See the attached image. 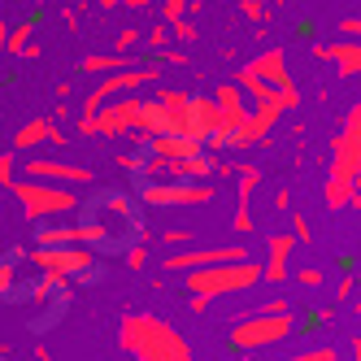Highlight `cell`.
<instances>
[{"label":"cell","instance_id":"obj_27","mask_svg":"<svg viewBox=\"0 0 361 361\" xmlns=\"http://www.w3.org/2000/svg\"><path fill=\"white\" fill-rule=\"evenodd\" d=\"M353 183H335V178H326V188H322V196H326V209H348L353 204Z\"/></svg>","mask_w":361,"mask_h":361},{"label":"cell","instance_id":"obj_3","mask_svg":"<svg viewBox=\"0 0 361 361\" xmlns=\"http://www.w3.org/2000/svg\"><path fill=\"white\" fill-rule=\"evenodd\" d=\"M35 274H53L61 283H96L100 279V252L87 244H57V248H31Z\"/></svg>","mask_w":361,"mask_h":361},{"label":"cell","instance_id":"obj_45","mask_svg":"<svg viewBox=\"0 0 361 361\" xmlns=\"http://www.w3.org/2000/svg\"><path fill=\"white\" fill-rule=\"evenodd\" d=\"M353 209H361V192H353Z\"/></svg>","mask_w":361,"mask_h":361},{"label":"cell","instance_id":"obj_14","mask_svg":"<svg viewBox=\"0 0 361 361\" xmlns=\"http://www.w3.org/2000/svg\"><path fill=\"white\" fill-rule=\"evenodd\" d=\"M22 266H31V248L0 252V300H22L31 283H22Z\"/></svg>","mask_w":361,"mask_h":361},{"label":"cell","instance_id":"obj_46","mask_svg":"<svg viewBox=\"0 0 361 361\" xmlns=\"http://www.w3.org/2000/svg\"><path fill=\"white\" fill-rule=\"evenodd\" d=\"M353 305H357V314H361V300H353Z\"/></svg>","mask_w":361,"mask_h":361},{"label":"cell","instance_id":"obj_24","mask_svg":"<svg viewBox=\"0 0 361 361\" xmlns=\"http://www.w3.org/2000/svg\"><path fill=\"white\" fill-rule=\"evenodd\" d=\"M131 61H135V57H126V53H118V48H114V53L83 57V61H79V74H100V79H105V74H114V70H126Z\"/></svg>","mask_w":361,"mask_h":361},{"label":"cell","instance_id":"obj_34","mask_svg":"<svg viewBox=\"0 0 361 361\" xmlns=\"http://www.w3.org/2000/svg\"><path fill=\"white\" fill-rule=\"evenodd\" d=\"M279 100H283V109H296V105H300V92H296V83H283V87H279Z\"/></svg>","mask_w":361,"mask_h":361},{"label":"cell","instance_id":"obj_42","mask_svg":"<svg viewBox=\"0 0 361 361\" xmlns=\"http://www.w3.org/2000/svg\"><path fill=\"white\" fill-rule=\"evenodd\" d=\"M209 309V296H192V314H204Z\"/></svg>","mask_w":361,"mask_h":361},{"label":"cell","instance_id":"obj_29","mask_svg":"<svg viewBox=\"0 0 361 361\" xmlns=\"http://www.w3.org/2000/svg\"><path fill=\"white\" fill-rule=\"evenodd\" d=\"M283 361H340V357H335V348H331V344H322V348H305V353H292V357H283Z\"/></svg>","mask_w":361,"mask_h":361},{"label":"cell","instance_id":"obj_7","mask_svg":"<svg viewBox=\"0 0 361 361\" xmlns=\"http://www.w3.org/2000/svg\"><path fill=\"white\" fill-rule=\"evenodd\" d=\"M288 335H296V314L283 309V314H248L231 326V348L240 353H252V348H270V344H283Z\"/></svg>","mask_w":361,"mask_h":361},{"label":"cell","instance_id":"obj_17","mask_svg":"<svg viewBox=\"0 0 361 361\" xmlns=\"http://www.w3.org/2000/svg\"><path fill=\"white\" fill-rule=\"evenodd\" d=\"M144 148L152 152V157H161V161H192V157L204 152V144L192 140V135H152Z\"/></svg>","mask_w":361,"mask_h":361},{"label":"cell","instance_id":"obj_43","mask_svg":"<svg viewBox=\"0 0 361 361\" xmlns=\"http://www.w3.org/2000/svg\"><path fill=\"white\" fill-rule=\"evenodd\" d=\"M96 5H100V9H114V5H122V0H96Z\"/></svg>","mask_w":361,"mask_h":361},{"label":"cell","instance_id":"obj_11","mask_svg":"<svg viewBox=\"0 0 361 361\" xmlns=\"http://www.w3.org/2000/svg\"><path fill=\"white\" fill-rule=\"evenodd\" d=\"M288 114L283 109V100L274 96V100H252L248 105V118L235 126V140H231V148H252V144H262L266 135H270V126Z\"/></svg>","mask_w":361,"mask_h":361},{"label":"cell","instance_id":"obj_35","mask_svg":"<svg viewBox=\"0 0 361 361\" xmlns=\"http://www.w3.org/2000/svg\"><path fill=\"white\" fill-rule=\"evenodd\" d=\"M292 235H296V244H305V240H314V231H309V222H305L300 214L292 218Z\"/></svg>","mask_w":361,"mask_h":361},{"label":"cell","instance_id":"obj_21","mask_svg":"<svg viewBox=\"0 0 361 361\" xmlns=\"http://www.w3.org/2000/svg\"><path fill=\"white\" fill-rule=\"evenodd\" d=\"M262 79L270 83V87H283V83H292V74H288V53L283 48H266V53H257L252 61H248Z\"/></svg>","mask_w":361,"mask_h":361},{"label":"cell","instance_id":"obj_37","mask_svg":"<svg viewBox=\"0 0 361 361\" xmlns=\"http://www.w3.org/2000/svg\"><path fill=\"white\" fill-rule=\"evenodd\" d=\"M340 31H344V39H361V18H344Z\"/></svg>","mask_w":361,"mask_h":361},{"label":"cell","instance_id":"obj_36","mask_svg":"<svg viewBox=\"0 0 361 361\" xmlns=\"http://www.w3.org/2000/svg\"><path fill=\"white\" fill-rule=\"evenodd\" d=\"M135 44H140V31H131V27H126V31L118 35V53H131Z\"/></svg>","mask_w":361,"mask_h":361},{"label":"cell","instance_id":"obj_28","mask_svg":"<svg viewBox=\"0 0 361 361\" xmlns=\"http://www.w3.org/2000/svg\"><path fill=\"white\" fill-rule=\"evenodd\" d=\"M122 262H126V270H144V266H148V240L131 244V248L122 252Z\"/></svg>","mask_w":361,"mask_h":361},{"label":"cell","instance_id":"obj_20","mask_svg":"<svg viewBox=\"0 0 361 361\" xmlns=\"http://www.w3.org/2000/svg\"><path fill=\"white\" fill-rule=\"evenodd\" d=\"M35 244L39 248H57V244H87V231H83V222H70V226H53V218L48 222H35Z\"/></svg>","mask_w":361,"mask_h":361},{"label":"cell","instance_id":"obj_19","mask_svg":"<svg viewBox=\"0 0 361 361\" xmlns=\"http://www.w3.org/2000/svg\"><path fill=\"white\" fill-rule=\"evenodd\" d=\"M292 248H296V235H283V231L266 240V283H283V279H288Z\"/></svg>","mask_w":361,"mask_h":361},{"label":"cell","instance_id":"obj_10","mask_svg":"<svg viewBox=\"0 0 361 361\" xmlns=\"http://www.w3.org/2000/svg\"><path fill=\"white\" fill-rule=\"evenodd\" d=\"M248 248L244 244H214V248H178L170 252L161 270L170 274H188V270H204V266H222V262H244Z\"/></svg>","mask_w":361,"mask_h":361},{"label":"cell","instance_id":"obj_1","mask_svg":"<svg viewBox=\"0 0 361 361\" xmlns=\"http://www.w3.org/2000/svg\"><path fill=\"white\" fill-rule=\"evenodd\" d=\"M118 344L135 361H196L188 340L157 314H126L118 322Z\"/></svg>","mask_w":361,"mask_h":361},{"label":"cell","instance_id":"obj_32","mask_svg":"<svg viewBox=\"0 0 361 361\" xmlns=\"http://www.w3.org/2000/svg\"><path fill=\"white\" fill-rule=\"evenodd\" d=\"M170 31H174V39H183V44H192V39H196V27H192L188 18H174V22H170Z\"/></svg>","mask_w":361,"mask_h":361},{"label":"cell","instance_id":"obj_13","mask_svg":"<svg viewBox=\"0 0 361 361\" xmlns=\"http://www.w3.org/2000/svg\"><path fill=\"white\" fill-rule=\"evenodd\" d=\"M27 178H44V183H61V188H87L92 170L79 161H57V157H39V161H22Z\"/></svg>","mask_w":361,"mask_h":361},{"label":"cell","instance_id":"obj_16","mask_svg":"<svg viewBox=\"0 0 361 361\" xmlns=\"http://www.w3.org/2000/svg\"><path fill=\"white\" fill-rule=\"evenodd\" d=\"M314 57L331 61L335 70L344 74V79H357L361 74V39H340V44H318Z\"/></svg>","mask_w":361,"mask_h":361},{"label":"cell","instance_id":"obj_41","mask_svg":"<svg viewBox=\"0 0 361 361\" xmlns=\"http://www.w3.org/2000/svg\"><path fill=\"white\" fill-rule=\"evenodd\" d=\"M5 44H9V22L0 18V57H5Z\"/></svg>","mask_w":361,"mask_h":361},{"label":"cell","instance_id":"obj_23","mask_svg":"<svg viewBox=\"0 0 361 361\" xmlns=\"http://www.w3.org/2000/svg\"><path fill=\"white\" fill-rule=\"evenodd\" d=\"M157 100L166 105L170 122H174V135H188V114H192V96L188 92H178V87H161Z\"/></svg>","mask_w":361,"mask_h":361},{"label":"cell","instance_id":"obj_26","mask_svg":"<svg viewBox=\"0 0 361 361\" xmlns=\"http://www.w3.org/2000/svg\"><path fill=\"white\" fill-rule=\"evenodd\" d=\"M35 48V22H18L9 31V44H5V57H27Z\"/></svg>","mask_w":361,"mask_h":361},{"label":"cell","instance_id":"obj_40","mask_svg":"<svg viewBox=\"0 0 361 361\" xmlns=\"http://www.w3.org/2000/svg\"><path fill=\"white\" fill-rule=\"evenodd\" d=\"M335 296H340V300H348V296H353V274H344V279H340V288H335Z\"/></svg>","mask_w":361,"mask_h":361},{"label":"cell","instance_id":"obj_38","mask_svg":"<svg viewBox=\"0 0 361 361\" xmlns=\"http://www.w3.org/2000/svg\"><path fill=\"white\" fill-rule=\"evenodd\" d=\"M174 31H166V27H157V31H148V48H166V39H170Z\"/></svg>","mask_w":361,"mask_h":361},{"label":"cell","instance_id":"obj_30","mask_svg":"<svg viewBox=\"0 0 361 361\" xmlns=\"http://www.w3.org/2000/svg\"><path fill=\"white\" fill-rule=\"evenodd\" d=\"M13 170H18V152H0V188L13 183Z\"/></svg>","mask_w":361,"mask_h":361},{"label":"cell","instance_id":"obj_18","mask_svg":"<svg viewBox=\"0 0 361 361\" xmlns=\"http://www.w3.org/2000/svg\"><path fill=\"white\" fill-rule=\"evenodd\" d=\"M240 174V192H235V231H252V192L262 183V170L257 166H235Z\"/></svg>","mask_w":361,"mask_h":361},{"label":"cell","instance_id":"obj_39","mask_svg":"<svg viewBox=\"0 0 361 361\" xmlns=\"http://www.w3.org/2000/svg\"><path fill=\"white\" fill-rule=\"evenodd\" d=\"M300 283H305V288H318V283H322V270H314V266L300 270Z\"/></svg>","mask_w":361,"mask_h":361},{"label":"cell","instance_id":"obj_6","mask_svg":"<svg viewBox=\"0 0 361 361\" xmlns=\"http://www.w3.org/2000/svg\"><path fill=\"white\" fill-rule=\"evenodd\" d=\"M135 196L148 209H200L214 200V188L196 183V178H140Z\"/></svg>","mask_w":361,"mask_h":361},{"label":"cell","instance_id":"obj_22","mask_svg":"<svg viewBox=\"0 0 361 361\" xmlns=\"http://www.w3.org/2000/svg\"><path fill=\"white\" fill-rule=\"evenodd\" d=\"M214 100H218V109H222V118H226V126L235 131V126L248 118V100H244V87L240 83H222L218 92H214ZM235 140V135H231Z\"/></svg>","mask_w":361,"mask_h":361},{"label":"cell","instance_id":"obj_33","mask_svg":"<svg viewBox=\"0 0 361 361\" xmlns=\"http://www.w3.org/2000/svg\"><path fill=\"white\" fill-rule=\"evenodd\" d=\"M235 5H240V13H244L248 22H262V18H266V9H262V0H235Z\"/></svg>","mask_w":361,"mask_h":361},{"label":"cell","instance_id":"obj_15","mask_svg":"<svg viewBox=\"0 0 361 361\" xmlns=\"http://www.w3.org/2000/svg\"><path fill=\"white\" fill-rule=\"evenodd\" d=\"M39 144H66V131H57V118H31L27 126H18L13 152H31Z\"/></svg>","mask_w":361,"mask_h":361},{"label":"cell","instance_id":"obj_12","mask_svg":"<svg viewBox=\"0 0 361 361\" xmlns=\"http://www.w3.org/2000/svg\"><path fill=\"white\" fill-rule=\"evenodd\" d=\"M140 105H144L140 96H118V100H109V105L96 114V126H100V135H105V140L131 135V131H135V122H140Z\"/></svg>","mask_w":361,"mask_h":361},{"label":"cell","instance_id":"obj_2","mask_svg":"<svg viewBox=\"0 0 361 361\" xmlns=\"http://www.w3.org/2000/svg\"><path fill=\"white\" fill-rule=\"evenodd\" d=\"M83 209H87L83 214L87 222H96L100 231H105V252H118L122 257L131 244L148 240V231L140 222V196L131 200L126 192H96Z\"/></svg>","mask_w":361,"mask_h":361},{"label":"cell","instance_id":"obj_25","mask_svg":"<svg viewBox=\"0 0 361 361\" xmlns=\"http://www.w3.org/2000/svg\"><path fill=\"white\" fill-rule=\"evenodd\" d=\"M235 83L244 87V96H248V100H274V96H279V87H270V83H266L252 66H244V70L235 74Z\"/></svg>","mask_w":361,"mask_h":361},{"label":"cell","instance_id":"obj_5","mask_svg":"<svg viewBox=\"0 0 361 361\" xmlns=\"http://www.w3.org/2000/svg\"><path fill=\"white\" fill-rule=\"evenodd\" d=\"M9 192L18 196L22 214H27L31 222H48V218H61V214H74V209H79V196H74V188L44 183V178H13Z\"/></svg>","mask_w":361,"mask_h":361},{"label":"cell","instance_id":"obj_31","mask_svg":"<svg viewBox=\"0 0 361 361\" xmlns=\"http://www.w3.org/2000/svg\"><path fill=\"white\" fill-rule=\"evenodd\" d=\"M157 5H161L166 22H174V18H183V13H188V5H192V0H157Z\"/></svg>","mask_w":361,"mask_h":361},{"label":"cell","instance_id":"obj_44","mask_svg":"<svg viewBox=\"0 0 361 361\" xmlns=\"http://www.w3.org/2000/svg\"><path fill=\"white\" fill-rule=\"evenodd\" d=\"M353 357L361 361V335H357V340H353Z\"/></svg>","mask_w":361,"mask_h":361},{"label":"cell","instance_id":"obj_8","mask_svg":"<svg viewBox=\"0 0 361 361\" xmlns=\"http://www.w3.org/2000/svg\"><path fill=\"white\" fill-rule=\"evenodd\" d=\"M326 178H335V183H353L361 192V100L348 109L340 135L331 140V170Z\"/></svg>","mask_w":361,"mask_h":361},{"label":"cell","instance_id":"obj_9","mask_svg":"<svg viewBox=\"0 0 361 361\" xmlns=\"http://www.w3.org/2000/svg\"><path fill=\"white\" fill-rule=\"evenodd\" d=\"M161 79V70L157 66H126V70H114V74H105L92 92H87V100H83V118H96L100 109L109 105V100H118V96H131L135 87H144V83H157Z\"/></svg>","mask_w":361,"mask_h":361},{"label":"cell","instance_id":"obj_4","mask_svg":"<svg viewBox=\"0 0 361 361\" xmlns=\"http://www.w3.org/2000/svg\"><path fill=\"white\" fill-rule=\"evenodd\" d=\"M266 279V266H257L252 257H244V262H222V266H204V270H188V292L192 296H240L248 292L252 283Z\"/></svg>","mask_w":361,"mask_h":361}]
</instances>
